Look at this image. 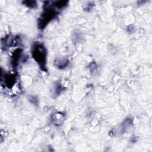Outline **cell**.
I'll use <instances>...</instances> for the list:
<instances>
[{"instance_id": "1", "label": "cell", "mask_w": 152, "mask_h": 152, "mask_svg": "<svg viewBox=\"0 0 152 152\" xmlns=\"http://www.w3.org/2000/svg\"><path fill=\"white\" fill-rule=\"evenodd\" d=\"M32 56L42 69H46V50L42 43H34L31 48Z\"/></svg>"}, {"instance_id": "2", "label": "cell", "mask_w": 152, "mask_h": 152, "mask_svg": "<svg viewBox=\"0 0 152 152\" xmlns=\"http://www.w3.org/2000/svg\"><path fill=\"white\" fill-rule=\"evenodd\" d=\"M56 12L54 10L48 8L44 10L43 12L39 18L38 25L40 29H43L55 17Z\"/></svg>"}, {"instance_id": "3", "label": "cell", "mask_w": 152, "mask_h": 152, "mask_svg": "<svg viewBox=\"0 0 152 152\" xmlns=\"http://www.w3.org/2000/svg\"><path fill=\"white\" fill-rule=\"evenodd\" d=\"M53 4L55 7H56L58 8H62L66 5L67 2L65 1H59L54 2Z\"/></svg>"}, {"instance_id": "4", "label": "cell", "mask_w": 152, "mask_h": 152, "mask_svg": "<svg viewBox=\"0 0 152 152\" xmlns=\"http://www.w3.org/2000/svg\"><path fill=\"white\" fill-rule=\"evenodd\" d=\"M23 2L26 5H27L28 7L32 8H35L36 7V5H37L36 2V1H24Z\"/></svg>"}]
</instances>
